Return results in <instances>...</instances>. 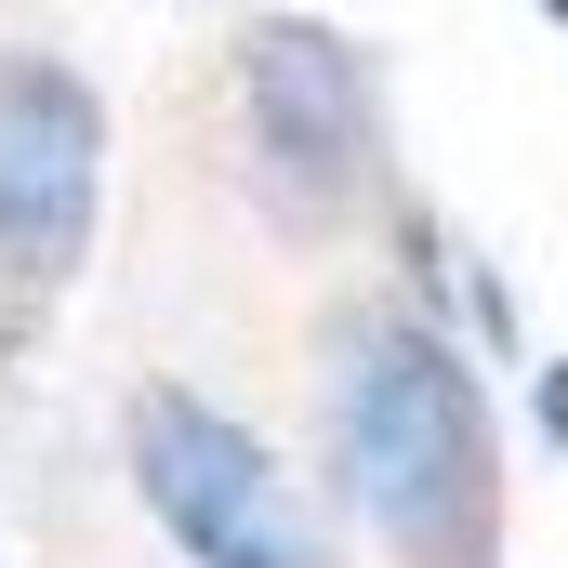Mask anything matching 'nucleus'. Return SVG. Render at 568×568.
<instances>
[{
	"label": "nucleus",
	"mask_w": 568,
	"mask_h": 568,
	"mask_svg": "<svg viewBox=\"0 0 568 568\" xmlns=\"http://www.w3.org/2000/svg\"><path fill=\"white\" fill-rule=\"evenodd\" d=\"M317 449L344 516L397 568H503V424L476 357L410 304H357L317 331Z\"/></svg>",
	"instance_id": "1"
},
{
	"label": "nucleus",
	"mask_w": 568,
	"mask_h": 568,
	"mask_svg": "<svg viewBox=\"0 0 568 568\" xmlns=\"http://www.w3.org/2000/svg\"><path fill=\"white\" fill-rule=\"evenodd\" d=\"M239 120H252V159H265L278 212H304V225L384 199V172H397L371 40H344L317 13H252L239 27Z\"/></svg>",
	"instance_id": "2"
},
{
	"label": "nucleus",
	"mask_w": 568,
	"mask_h": 568,
	"mask_svg": "<svg viewBox=\"0 0 568 568\" xmlns=\"http://www.w3.org/2000/svg\"><path fill=\"white\" fill-rule=\"evenodd\" d=\"M120 449H133V503L159 516V542L185 568H331L304 489L278 476V449L239 424V410H212L185 384H145Z\"/></svg>",
	"instance_id": "3"
},
{
	"label": "nucleus",
	"mask_w": 568,
	"mask_h": 568,
	"mask_svg": "<svg viewBox=\"0 0 568 568\" xmlns=\"http://www.w3.org/2000/svg\"><path fill=\"white\" fill-rule=\"evenodd\" d=\"M106 225V93L53 53L0 67V291H67Z\"/></svg>",
	"instance_id": "4"
},
{
	"label": "nucleus",
	"mask_w": 568,
	"mask_h": 568,
	"mask_svg": "<svg viewBox=\"0 0 568 568\" xmlns=\"http://www.w3.org/2000/svg\"><path fill=\"white\" fill-rule=\"evenodd\" d=\"M542 424H556V436H568V371H556V384H542Z\"/></svg>",
	"instance_id": "5"
}]
</instances>
